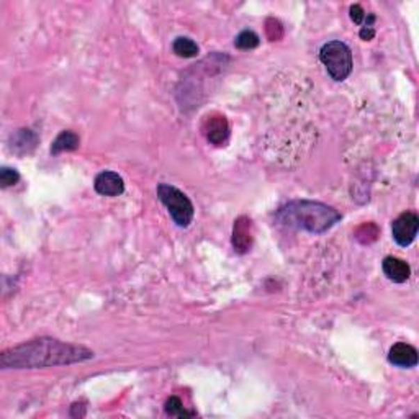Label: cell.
<instances>
[{"mask_svg":"<svg viewBox=\"0 0 419 419\" xmlns=\"http://www.w3.org/2000/svg\"><path fill=\"white\" fill-rule=\"evenodd\" d=\"M259 43H260L259 36L255 35L253 30L241 31V33L237 35L235 40V46L237 49H254V48H258Z\"/></svg>","mask_w":419,"mask_h":419,"instance_id":"cell-14","label":"cell"},{"mask_svg":"<svg viewBox=\"0 0 419 419\" xmlns=\"http://www.w3.org/2000/svg\"><path fill=\"white\" fill-rule=\"evenodd\" d=\"M254 243L253 221L249 216H239L232 225L231 244L237 254H248Z\"/></svg>","mask_w":419,"mask_h":419,"instance_id":"cell-7","label":"cell"},{"mask_svg":"<svg viewBox=\"0 0 419 419\" xmlns=\"http://www.w3.org/2000/svg\"><path fill=\"white\" fill-rule=\"evenodd\" d=\"M381 271H384L388 280L395 283H404L411 277V267H409L408 262H404L403 259L393 258V255H388V258L384 259Z\"/></svg>","mask_w":419,"mask_h":419,"instance_id":"cell-9","label":"cell"},{"mask_svg":"<svg viewBox=\"0 0 419 419\" xmlns=\"http://www.w3.org/2000/svg\"><path fill=\"white\" fill-rule=\"evenodd\" d=\"M418 228H419V218L416 213L404 212L392 223L393 239L397 241V244L402 246V248H408V246L416 239Z\"/></svg>","mask_w":419,"mask_h":419,"instance_id":"cell-5","label":"cell"},{"mask_svg":"<svg viewBox=\"0 0 419 419\" xmlns=\"http://www.w3.org/2000/svg\"><path fill=\"white\" fill-rule=\"evenodd\" d=\"M172 51L179 56V58H195L198 54V45L195 43L193 40L187 38V36H179V38L174 40L172 43Z\"/></svg>","mask_w":419,"mask_h":419,"instance_id":"cell-13","label":"cell"},{"mask_svg":"<svg viewBox=\"0 0 419 419\" xmlns=\"http://www.w3.org/2000/svg\"><path fill=\"white\" fill-rule=\"evenodd\" d=\"M358 35H361V38L364 40V41H370L375 36L374 26H372V25H364V26H362L361 33H358Z\"/></svg>","mask_w":419,"mask_h":419,"instance_id":"cell-19","label":"cell"},{"mask_svg":"<svg viewBox=\"0 0 419 419\" xmlns=\"http://www.w3.org/2000/svg\"><path fill=\"white\" fill-rule=\"evenodd\" d=\"M164 409H166L167 416H177V418L195 416L193 411H187V409L184 408L182 402H180V400L177 397H171L169 400H167Z\"/></svg>","mask_w":419,"mask_h":419,"instance_id":"cell-15","label":"cell"},{"mask_svg":"<svg viewBox=\"0 0 419 419\" xmlns=\"http://www.w3.org/2000/svg\"><path fill=\"white\" fill-rule=\"evenodd\" d=\"M388 361L397 367L411 369V367H416L418 364V351L406 342H398L390 349Z\"/></svg>","mask_w":419,"mask_h":419,"instance_id":"cell-10","label":"cell"},{"mask_svg":"<svg viewBox=\"0 0 419 419\" xmlns=\"http://www.w3.org/2000/svg\"><path fill=\"white\" fill-rule=\"evenodd\" d=\"M202 132L208 143L215 144V146H223L230 138V125H228L226 116L220 113L205 116Z\"/></svg>","mask_w":419,"mask_h":419,"instance_id":"cell-6","label":"cell"},{"mask_svg":"<svg viewBox=\"0 0 419 419\" xmlns=\"http://www.w3.org/2000/svg\"><path fill=\"white\" fill-rule=\"evenodd\" d=\"M349 17H351V20L354 23H357V25H362V23L365 22L367 13L361 6H352L351 8H349Z\"/></svg>","mask_w":419,"mask_h":419,"instance_id":"cell-18","label":"cell"},{"mask_svg":"<svg viewBox=\"0 0 419 419\" xmlns=\"http://www.w3.org/2000/svg\"><path fill=\"white\" fill-rule=\"evenodd\" d=\"M94 352L87 347L58 341L53 338H38L10 347L2 352V369H43V367L71 365L88 361Z\"/></svg>","mask_w":419,"mask_h":419,"instance_id":"cell-1","label":"cell"},{"mask_svg":"<svg viewBox=\"0 0 419 419\" xmlns=\"http://www.w3.org/2000/svg\"><path fill=\"white\" fill-rule=\"evenodd\" d=\"M342 215L336 208L321 202H311V200H295L288 202L277 209L276 220L280 225L293 230H301L323 235L328 230L341 221Z\"/></svg>","mask_w":419,"mask_h":419,"instance_id":"cell-2","label":"cell"},{"mask_svg":"<svg viewBox=\"0 0 419 419\" xmlns=\"http://www.w3.org/2000/svg\"><path fill=\"white\" fill-rule=\"evenodd\" d=\"M156 193L162 205L167 208L169 215L179 228H189L193 220L195 208L190 198L182 190H179L174 185L159 184L156 189Z\"/></svg>","mask_w":419,"mask_h":419,"instance_id":"cell-4","label":"cell"},{"mask_svg":"<svg viewBox=\"0 0 419 419\" xmlns=\"http://www.w3.org/2000/svg\"><path fill=\"white\" fill-rule=\"evenodd\" d=\"M18 180H20V174H18L17 169H12V167H2L0 169V185H2V189L12 187Z\"/></svg>","mask_w":419,"mask_h":419,"instance_id":"cell-16","label":"cell"},{"mask_svg":"<svg viewBox=\"0 0 419 419\" xmlns=\"http://www.w3.org/2000/svg\"><path fill=\"white\" fill-rule=\"evenodd\" d=\"M265 31H267V36L271 41H277L283 36L282 23L276 20V18H269L267 23H265Z\"/></svg>","mask_w":419,"mask_h":419,"instance_id":"cell-17","label":"cell"},{"mask_svg":"<svg viewBox=\"0 0 419 419\" xmlns=\"http://www.w3.org/2000/svg\"><path fill=\"white\" fill-rule=\"evenodd\" d=\"M319 61L323 63L333 81L342 82L352 72V51L342 41H328L321 46Z\"/></svg>","mask_w":419,"mask_h":419,"instance_id":"cell-3","label":"cell"},{"mask_svg":"<svg viewBox=\"0 0 419 419\" xmlns=\"http://www.w3.org/2000/svg\"><path fill=\"white\" fill-rule=\"evenodd\" d=\"M81 144V139L71 129H64L58 134V138L54 139L53 144H51V155L58 156L61 152H68V151H76Z\"/></svg>","mask_w":419,"mask_h":419,"instance_id":"cell-11","label":"cell"},{"mask_svg":"<svg viewBox=\"0 0 419 419\" xmlns=\"http://www.w3.org/2000/svg\"><path fill=\"white\" fill-rule=\"evenodd\" d=\"M94 189L104 197H118L125 192V180L120 174L113 171H104L95 177Z\"/></svg>","mask_w":419,"mask_h":419,"instance_id":"cell-8","label":"cell"},{"mask_svg":"<svg viewBox=\"0 0 419 419\" xmlns=\"http://www.w3.org/2000/svg\"><path fill=\"white\" fill-rule=\"evenodd\" d=\"M35 146H36V134L31 132V129H20V132L15 133V136H12V141H10L12 151L23 155V152H30Z\"/></svg>","mask_w":419,"mask_h":419,"instance_id":"cell-12","label":"cell"}]
</instances>
